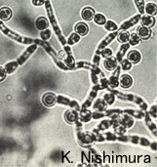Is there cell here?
Returning a JSON list of instances; mask_svg holds the SVG:
<instances>
[{"mask_svg":"<svg viewBox=\"0 0 157 167\" xmlns=\"http://www.w3.org/2000/svg\"><path fill=\"white\" fill-rule=\"evenodd\" d=\"M141 15L145 14V0H134Z\"/></svg>","mask_w":157,"mask_h":167,"instance_id":"obj_42","label":"cell"},{"mask_svg":"<svg viewBox=\"0 0 157 167\" xmlns=\"http://www.w3.org/2000/svg\"><path fill=\"white\" fill-rule=\"evenodd\" d=\"M156 11H157V6L155 3H147L145 6V12L147 15H150V16L155 15Z\"/></svg>","mask_w":157,"mask_h":167,"instance_id":"obj_33","label":"cell"},{"mask_svg":"<svg viewBox=\"0 0 157 167\" xmlns=\"http://www.w3.org/2000/svg\"><path fill=\"white\" fill-rule=\"evenodd\" d=\"M103 99H104V101L106 103L107 106H108V105L111 106V105H113L115 100H116V96H115L114 94H112L111 92H109V93L104 94Z\"/></svg>","mask_w":157,"mask_h":167,"instance_id":"obj_32","label":"cell"},{"mask_svg":"<svg viewBox=\"0 0 157 167\" xmlns=\"http://www.w3.org/2000/svg\"><path fill=\"white\" fill-rule=\"evenodd\" d=\"M104 25V28L108 31H115V30H117V28H118L117 23H115L113 21H110V20L106 21Z\"/></svg>","mask_w":157,"mask_h":167,"instance_id":"obj_40","label":"cell"},{"mask_svg":"<svg viewBox=\"0 0 157 167\" xmlns=\"http://www.w3.org/2000/svg\"><path fill=\"white\" fill-rule=\"evenodd\" d=\"M42 103L46 107H53L57 104V95L52 92H47L42 96Z\"/></svg>","mask_w":157,"mask_h":167,"instance_id":"obj_13","label":"cell"},{"mask_svg":"<svg viewBox=\"0 0 157 167\" xmlns=\"http://www.w3.org/2000/svg\"><path fill=\"white\" fill-rule=\"evenodd\" d=\"M36 49H37V45H35V44H33V45H30V46L27 49V50H25V53L23 54V56L21 57L19 60H18L17 63H19V64H21V65L23 64V63H25L28 58H29L31 54L34 53Z\"/></svg>","mask_w":157,"mask_h":167,"instance_id":"obj_16","label":"cell"},{"mask_svg":"<svg viewBox=\"0 0 157 167\" xmlns=\"http://www.w3.org/2000/svg\"><path fill=\"white\" fill-rule=\"evenodd\" d=\"M120 118H121V114H119V113L112 114L110 116V119H109V120H110L111 126L113 127V128L120 125Z\"/></svg>","mask_w":157,"mask_h":167,"instance_id":"obj_38","label":"cell"},{"mask_svg":"<svg viewBox=\"0 0 157 167\" xmlns=\"http://www.w3.org/2000/svg\"><path fill=\"white\" fill-rule=\"evenodd\" d=\"M101 89V87H100V85L99 84H95L92 87V90H91V92L90 94H89V97L88 99L84 102V104L82 105V108L81 109H88L89 107H91L92 106V104H93V102H94V99H95L97 97V95H98V92Z\"/></svg>","mask_w":157,"mask_h":167,"instance_id":"obj_8","label":"cell"},{"mask_svg":"<svg viewBox=\"0 0 157 167\" xmlns=\"http://www.w3.org/2000/svg\"><path fill=\"white\" fill-rule=\"evenodd\" d=\"M112 54H113L112 50H111L110 48H107V47H106V48L103 49V50L100 52V55H101V57H103V58H104V59L111 57Z\"/></svg>","mask_w":157,"mask_h":167,"instance_id":"obj_45","label":"cell"},{"mask_svg":"<svg viewBox=\"0 0 157 167\" xmlns=\"http://www.w3.org/2000/svg\"><path fill=\"white\" fill-rule=\"evenodd\" d=\"M149 115H152L153 118H156L157 116V113H156V106H152L149 109Z\"/></svg>","mask_w":157,"mask_h":167,"instance_id":"obj_55","label":"cell"},{"mask_svg":"<svg viewBox=\"0 0 157 167\" xmlns=\"http://www.w3.org/2000/svg\"><path fill=\"white\" fill-rule=\"evenodd\" d=\"M129 36H130V33L128 32L126 30H122L120 31L119 33H117V40H118V42L120 43H127L128 40H129Z\"/></svg>","mask_w":157,"mask_h":167,"instance_id":"obj_31","label":"cell"},{"mask_svg":"<svg viewBox=\"0 0 157 167\" xmlns=\"http://www.w3.org/2000/svg\"><path fill=\"white\" fill-rule=\"evenodd\" d=\"M108 89H109V88H108ZM109 92L114 94V95L117 96L119 99L133 102V103H135L138 107H140V109L143 111H145L146 109H148V106H147V104L145 103V101L141 97H138V96L134 95V94H125V93L119 92V91H117L115 89H109Z\"/></svg>","mask_w":157,"mask_h":167,"instance_id":"obj_3","label":"cell"},{"mask_svg":"<svg viewBox=\"0 0 157 167\" xmlns=\"http://www.w3.org/2000/svg\"><path fill=\"white\" fill-rule=\"evenodd\" d=\"M141 18H142V16H141V14H138V15H135L133 16V18H131V19H129L128 21H126V22H124L121 25V27H119V30H129L130 27H132L133 25H135L136 23H138V22H140Z\"/></svg>","mask_w":157,"mask_h":167,"instance_id":"obj_12","label":"cell"},{"mask_svg":"<svg viewBox=\"0 0 157 167\" xmlns=\"http://www.w3.org/2000/svg\"><path fill=\"white\" fill-rule=\"evenodd\" d=\"M120 63H121L120 67H121L123 70H130L132 69V63L130 61H128V60H122Z\"/></svg>","mask_w":157,"mask_h":167,"instance_id":"obj_46","label":"cell"},{"mask_svg":"<svg viewBox=\"0 0 157 167\" xmlns=\"http://www.w3.org/2000/svg\"><path fill=\"white\" fill-rule=\"evenodd\" d=\"M126 132H127V129L125 128V127H123L122 125H119V126L114 128V133L117 135V136H121V135L126 134Z\"/></svg>","mask_w":157,"mask_h":167,"instance_id":"obj_49","label":"cell"},{"mask_svg":"<svg viewBox=\"0 0 157 167\" xmlns=\"http://www.w3.org/2000/svg\"><path fill=\"white\" fill-rule=\"evenodd\" d=\"M98 84L100 85L101 90L107 89V88H108V80H107L106 77H104V75H103V76L100 78V81H99Z\"/></svg>","mask_w":157,"mask_h":167,"instance_id":"obj_43","label":"cell"},{"mask_svg":"<svg viewBox=\"0 0 157 167\" xmlns=\"http://www.w3.org/2000/svg\"><path fill=\"white\" fill-rule=\"evenodd\" d=\"M133 84V78L129 74H124L119 78V85L123 88H130Z\"/></svg>","mask_w":157,"mask_h":167,"instance_id":"obj_25","label":"cell"},{"mask_svg":"<svg viewBox=\"0 0 157 167\" xmlns=\"http://www.w3.org/2000/svg\"><path fill=\"white\" fill-rule=\"evenodd\" d=\"M138 35L140 36L141 39H148L151 36V30H149V27H143V25H141V27H138Z\"/></svg>","mask_w":157,"mask_h":167,"instance_id":"obj_21","label":"cell"},{"mask_svg":"<svg viewBox=\"0 0 157 167\" xmlns=\"http://www.w3.org/2000/svg\"><path fill=\"white\" fill-rule=\"evenodd\" d=\"M116 141H119V142L127 143V142H129V136H128V135H126V134L121 135V136H117Z\"/></svg>","mask_w":157,"mask_h":167,"instance_id":"obj_52","label":"cell"},{"mask_svg":"<svg viewBox=\"0 0 157 167\" xmlns=\"http://www.w3.org/2000/svg\"><path fill=\"white\" fill-rule=\"evenodd\" d=\"M79 120L83 123H87L92 119V111H89L88 109H80L79 111Z\"/></svg>","mask_w":157,"mask_h":167,"instance_id":"obj_15","label":"cell"},{"mask_svg":"<svg viewBox=\"0 0 157 167\" xmlns=\"http://www.w3.org/2000/svg\"><path fill=\"white\" fill-rule=\"evenodd\" d=\"M127 60L130 61L132 64H138L141 62V60H142V55L137 50H132L128 53Z\"/></svg>","mask_w":157,"mask_h":167,"instance_id":"obj_19","label":"cell"},{"mask_svg":"<svg viewBox=\"0 0 157 167\" xmlns=\"http://www.w3.org/2000/svg\"><path fill=\"white\" fill-rule=\"evenodd\" d=\"M106 116H108L110 117L112 114H115V113H119V114H123V109H106Z\"/></svg>","mask_w":157,"mask_h":167,"instance_id":"obj_47","label":"cell"},{"mask_svg":"<svg viewBox=\"0 0 157 167\" xmlns=\"http://www.w3.org/2000/svg\"><path fill=\"white\" fill-rule=\"evenodd\" d=\"M93 108L95 111H106V109H107V105L106 103L104 101V99H97L95 101V103H94L93 105Z\"/></svg>","mask_w":157,"mask_h":167,"instance_id":"obj_27","label":"cell"},{"mask_svg":"<svg viewBox=\"0 0 157 167\" xmlns=\"http://www.w3.org/2000/svg\"><path fill=\"white\" fill-rule=\"evenodd\" d=\"M109 127H111V123H110V120L109 119H104L101 122V123L98 124V127H97V129L100 130V131H104V130H107L109 128Z\"/></svg>","mask_w":157,"mask_h":167,"instance_id":"obj_39","label":"cell"},{"mask_svg":"<svg viewBox=\"0 0 157 167\" xmlns=\"http://www.w3.org/2000/svg\"><path fill=\"white\" fill-rule=\"evenodd\" d=\"M149 147H151V148H152V150H153V151H155V150H156V147H157V146H156V143H155V142L151 143V144H150V146H149Z\"/></svg>","mask_w":157,"mask_h":167,"instance_id":"obj_57","label":"cell"},{"mask_svg":"<svg viewBox=\"0 0 157 167\" xmlns=\"http://www.w3.org/2000/svg\"><path fill=\"white\" fill-rule=\"evenodd\" d=\"M80 41V35H78L77 33H71L69 35V37L67 39V44L69 46L71 45H74V44L78 43Z\"/></svg>","mask_w":157,"mask_h":167,"instance_id":"obj_34","label":"cell"},{"mask_svg":"<svg viewBox=\"0 0 157 167\" xmlns=\"http://www.w3.org/2000/svg\"><path fill=\"white\" fill-rule=\"evenodd\" d=\"M140 21H141V23H142V25L146 27H153L154 23H155V19H154L153 16H150V15L143 16Z\"/></svg>","mask_w":157,"mask_h":167,"instance_id":"obj_23","label":"cell"},{"mask_svg":"<svg viewBox=\"0 0 157 167\" xmlns=\"http://www.w3.org/2000/svg\"><path fill=\"white\" fill-rule=\"evenodd\" d=\"M143 118L145 119V123L147 125V127L149 128V130L151 132L153 133V135H156L157 133V130H156V125L155 123L151 120V117L149 115V113H145V116H143Z\"/></svg>","mask_w":157,"mask_h":167,"instance_id":"obj_28","label":"cell"},{"mask_svg":"<svg viewBox=\"0 0 157 167\" xmlns=\"http://www.w3.org/2000/svg\"><path fill=\"white\" fill-rule=\"evenodd\" d=\"M104 75V74H103ZM103 75H99V74H92L91 72V80H92L93 84H98L99 81H100V78L103 76Z\"/></svg>","mask_w":157,"mask_h":167,"instance_id":"obj_51","label":"cell"},{"mask_svg":"<svg viewBox=\"0 0 157 167\" xmlns=\"http://www.w3.org/2000/svg\"><path fill=\"white\" fill-rule=\"evenodd\" d=\"M106 116V113L104 111H95L94 113H92V118L93 119H100L101 117Z\"/></svg>","mask_w":157,"mask_h":167,"instance_id":"obj_50","label":"cell"},{"mask_svg":"<svg viewBox=\"0 0 157 167\" xmlns=\"http://www.w3.org/2000/svg\"><path fill=\"white\" fill-rule=\"evenodd\" d=\"M129 48H130V44L129 43H123L121 47H120V49L118 50V52H117V54H116V61L117 62H121L123 58H124V56H125V54H126V52L129 50Z\"/></svg>","mask_w":157,"mask_h":167,"instance_id":"obj_26","label":"cell"},{"mask_svg":"<svg viewBox=\"0 0 157 167\" xmlns=\"http://www.w3.org/2000/svg\"><path fill=\"white\" fill-rule=\"evenodd\" d=\"M49 25H50L49 20H47L46 18H44V17H39L35 22L36 28H37L38 30H40V31L47 30V28L49 27Z\"/></svg>","mask_w":157,"mask_h":167,"instance_id":"obj_20","label":"cell"},{"mask_svg":"<svg viewBox=\"0 0 157 167\" xmlns=\"http://www.w3.org/2000/svg\"><path fill=\"white\" fill-rule=\"evenodd\" d=\"M64 53H65V57L64 58V63L65 64V66L69 67V70H74L76 69L75 67V60H74V57L72 56V51H71V48H70L69 45H64Z\"/></svg>","mask_w":157,"mask_h":167,"instance_id":"obj_5","label":"cell"},{"mask_svg":"<svg viewBox=\"0 0 157 167\" xmlns=\"http://www.w3.org/2000/svg\"><path fill=\"white\" fill-rule=\"evenodd\" d=\"M95 10L92 7H85L83 8L82 12H81V16H82L83 20L85 21H91L93 20L94 16H95Z\"/></svg>","mask_w":157,"mask_h":167,"instance_id":"obj_22","label":"cell"},{"mask_svg":"<svg viewBox=\"0 0 157 167\" xmlns=\"http://www.w3.org/2000/svg\"><path fill=\"white\" fill-rule=\"evenodd\" d=\"M74 30H75V33H77L78 35L85 36V35H87L88 32H89V27H88L87 23L80 22V23H78L75 25Z\"/></svg>","mask_w":157,"mask_h":167,"instance_id":"obj_14","label":"cell"},{"mask_svg":"<svg viewBox=\"0 0 157 167\" xmlns=\"http://www.w3.org/2000/svg\"><path fill=\"white\" fill-rule=\"evenodd\" d=\"M6 75H7V72H6V70H5V69L0 67V82L3 81L5 78H6Z\"/></svg>","mask_w":157,"mask_h":167,"instance_id":"obj_53","label":"cell"},{"mask_svg":"<svg viewBox=\"0 0 157 167\" xmlns=\"http://www.w3.org/2000/svg\"><path fill=\"white\" fill-rule=\"evenodd\" d=\"M57 103L60 104V105H62V106L69 107L70 109H75V111H79L81 109L79 104H78V102H76L75 100H71V99H69L67 97H64V96H62V95L57 96Z\"/></svg>","mask_w":157,"mask_h":167,"instance_id":"obj_6","label":"cell"},{"mask_svg":"<svg viewBox=\"0 0 157 167\" xmlns=\"http://www.w3.org/2000/svg\"><path fill=\"white\" fill-rule=\"evenodd\" d=\"M31 2L34 6H42L45 3V0H32Z\"/></svg>","mask_w":157,"mask_h":167,"instance_id":"obj_56","label":"cell"},{"mask_svg":"<svg viewBox=\"0 0 157 167\" xmlns=\"http://www.w3.org/2000/svg\"><path fill=\"white\" fill-rule=\"evenodd\" d=\"M12 17V11L8 7H2L0 8V19L2 21H8Z\"/></svg>","mask_w":157,"mask_h":167,"instance_id":"obj_29","label":"cell"},{"mask_svg":"<svg viewBox=\"0 0 157 167\" xmlns=\"http://www.w3.org/2000/svg\"><path fill=\"white\" fill-rule=\"evenodd\" d=\"M120 125H122L126 129H129L134 125V118L129 114L124 113V115L121 116V118H120Z\"/></svg>","mask_w":157,"mask_h":167,"instance_id":"obj_18","label":"cell"},{"mask_svg":"<svg viewBox=\"0 0 157 167\" xmlns=\"http://www.w3.org/2000/svg\"><path fill=\"white\" fill-rule=\"evenodd\" d=\"M104 138H106V141H109V142H114L117 139V135L113 132H106L104 134Z\"/></svg>","mask_w":157,"mask_h":167,"instance_id":"obj_48","label":"cell"},{"mask_svg":"<svg viewBox=\"0 0 157 167\" xmlns=\"http://www.w3.org/2000/svg\"><path fill=\"white\" fill-rule=\"evenodd\" d=\"M97 66L94 64H91L89 62H84V61H80L75 64V67L76 69H89V70H92L95 69Z\"/></svg>","mask_w":157,"mask_h":167,"instance_id":"obj_30","label":"cell"},{"mask_svg":"<svg viewBox=\"0 0 157 167\" xmlns=\"http://www.w3.org/2000/svg\"><path fill=\"white\" fill-rule=\"evenodd\" d=\"M51 35H52V32L50 30H48V28L45 30H42L40 32V37L43 41H47L48 39H50Z\"/></svg>","mask_w":157,"mask_h":167,"instance_id":"obj_44","label":"cell"},{"mask_svg":"<svg viewBox=\"0 0 157 167\" xmlns=\"http://www.w3.org/2000/svg\"><path fill=\"white\" fill-rule=\"evenodd\" d=\"M100 63H101V55L96 54L95 56H94V59H93V64L96 65V66H99Z\"/></svg>","mask_w":157,"mask_h":167,"instance_id":"obj_54","label":"cell"},{"mask_svg":"<svg viewBox=\"0 0 157 167\" xmlns=\"http://www.w3.org/2000/svg\"><path fill=\"white\" fill-rule=\"evenodd\" d=\"M117 33H118V32L115 30V31H112V32H110L109 34H107L106 37H104L103 40H101V42L98 45V48H97V50H96V54L100 55V52L103 50V49L106 48V47L108 46L109 44H110L112 41H113L114 39L116 38Z\"/></svg>","mask_w":157,"mask_h":167,"instance_id":"obj_7","label":"cell"},{"mask_svg":"<svg viewBox=\"0 0 157 167\" xmlns=\"http://www.w3.org/2000/svg\"><path fill=\"white\" fill-rule=\"evenodd\" d=\"M123 113H127L132 117H136L138 119H142L145 116V111H138V109H123Z\"/></svg>","mask_w":157,"mask_h":167,"instance_id":"obj_24","label":"cell"},{"mask_svg":"<svg viewBox=\"0 0 157 167\" xmlns=\"http://www.w3.org/2000/svg\"><path fill=\"white\" fill-rule=\"evenodd\" d=\"M128 41H129L130 46L131 45L135 46V45H138V44L141 42V38H140V36L138 35V33L133 32V33H131V34H130L129 40H128Z\"/></svg>","mask_w":157,"mask_h":167,"instance_id":"obj_36","label":"cell"},{"mask_svg":"<svg viewBox=\"0 0 157 167\" xmlns=\"http://www.w3.org/2000/svg\"><path fill=\"white\" fill-rule=\"evenodd\" d=\"M75 125H76V136H77V140H78L79 145L84 148L90 147V146L95 142L94 134L89 131H86V132L83 131L82 130L83 125L79 120L75 123Z\"/></svg>","mask_w":157,"mask_h":167,"instance_id":"obj_2","label":"cell"},{"mask_svg":"<svg viewBox=\"0 0 157 167\" xmlns=\"http://www.w3.org/2000/svg\"><path fill=\"white\" fill-rule=\"evenodd\" d=\"M64 120L69 124H75L79 120V115H78V111L75 109H69L65 111L64 113Z\"/></svg>","mask_w":157,"mask_h":167,"instance_id":"obj_10","label":"cell"},{"mask_svg":"<svg viewBox=\"0 0 157 167\" xmlns=\"http://www.w3.org/2000/svg\"><path fill=\"white\" fill-rule=\"evenodd\" d=\"M44 4H45V7H46V12H47V15H48L49 23H50L52 25V27H53L55 33H56V35L58 36V39L60 40L62 45H64V46L67 45V39L64 38L61 28H60L59 25H58V22L56 20V17H55V15H54V11H53V8H52L50 0H45V3Z\"/></svg>","mask_w":157,"mask_h":167,"instance_id":"obj_1","label":"cell"},{"mask_svg":"<svg viewBox=\"0 0 157 167\" xmlns=\"http://www.w3.org/2000/svg\"><path fill=\"white\" fill-rule=\"evenodd\" d=\"M18 67V63L17 62H10V63H7L5 65V70H6L7 74H13Z\"/></svg>","mask_w":157,"mask_h":167,"instance_id":"obj_37","label":"cell"},{"mask_svg":"<svg viewBox=\"0 0 157 167\" xmlns=\"http://www.w3.org/2000/svg\"><path fill=\"white\" fill-rule=\"evenodd\" d=\"M34 41H35L36 44H39V45H41L44 49H45V51L49 54V56H50L51 58H52V60H53V62L55 63V65H56V66L59 67L60 69L64 70V71H67V70H69V67L65 66L64 63L62 62L61 59H59V57H58V54L56 53V52H55V50H54L53 48H52L51 45L48 42H47V41L39 40V39H36V40H34Z\"/></svg>","mask_w":157,"mask_h":167,"instance_id":"obj_4","label":"cell"},{"mask_svg":"<svg viewBox=\"0 0 157 167\" xmlns=\"http://www.w3.org/2000/svg\"><path fill=\"white\" fill-rule=\"evenodd\" d=\"M93 134H94V138H95V142H104V141H106L104 134H103L100 130L95 129L93 131Z\"/></svg>","mask_w":157,"mask_h":167,"instance_id":"obj_41","label":"cell"},{"mask_svg":"<svg viewBox=\"0 0 157 167\" xmlns=\"http://www.w3.org/2000/svg\"><path fill=\"white\" fill-rule=\"evenodd\" d=\"M0 27L2 28V30L4 31V33H6L7 35H9V36H11L12 38H14L16 39V40H18V41H20V42H23V43H25V44H28V43H32L33 42V40L32 39H30V38H25V37H21V36L19 35H17V34H15V33H13L11 30H8L7 27H5L3 25H2L1 23H0Z\"/></svg>","mask_w":157,"mask_h":167,"instance_id":"obj_11","label":"cell"},{"mask_svg":"<svg viewBox=\"0 0 157 167\" xmlns=\"http://www.w3.org/2000/svg\"><path fill=\"white\" fill-rule=\"evenodd\" d=\"M94 22H95L97 25H104V23H106V16L101 14V13H98V14H95V16H94Z\"/></svg>","mask_w":157,"mask_h":167,"instance_id":"obj_35","label":"cell"},{"mask_svg":"<svg viewBox=\"0 0 157 167\" xmlns=\"http://www.w3.org/2000/svg\"><path fill=\"white\" fill-rule=\"evenodd\" d=\"M118 66V64H117V61L116 59L113 58V57H109V58H106L104 61V69L109 70V71H112V70H114L116 69V67Z\"/></svg>","mask_w":157,"mask_h":167,"instance_id":"obj_17","label":"cell"},{"mask_svg":"<svg viewBox=\"0 0 157 167\" xmlns=\"http://www.w3.org/2000/svg\"><path fill=\"white\" fill-rule=\"evenodd\" d=\"M120 71H121V67L120 66H117L116 69H114V72L112 74V75L109 77L108 80V88L110 89H115L119 86V74ZM107 88V89H108Z\"/></svg>","mask_w":157,"mask_h":167,"instance_id":"obj_9","label":"cell"}]
</instances>
